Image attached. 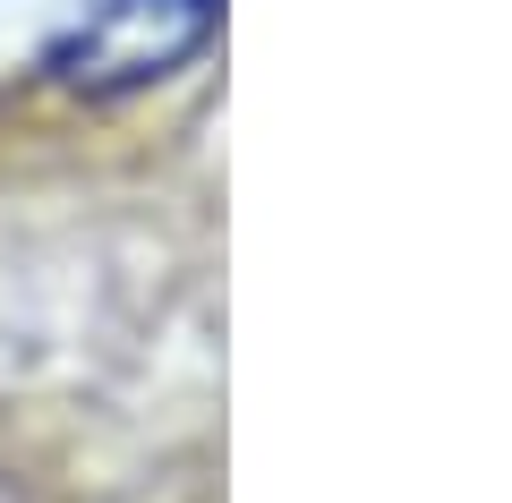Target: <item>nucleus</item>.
<instances>
[{
	"instance_id": "1",
	"label": "nucleus",
	"mask_w": 512,
	"mask_h": 503,
	"mask_svg": "<svg viewBox=\"0 0 512 503\" xmlns=\"http://www.w3.org/2000/svg\"><path fill=\"white\" fill-rule=\"evenodd\" d=\"M222 0H86L52 43V77L77 94H128L205 52Z\"/></svg>"
}]
</instances>
